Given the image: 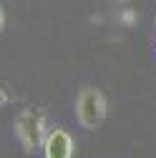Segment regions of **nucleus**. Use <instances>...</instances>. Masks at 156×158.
I'll return each instance as SVG.
<instances>
[{"instance_id": "1", "label": "nucleus", "mask_w": 156, "mask_h": 158, "mask_svg": "<svg viewBox=\"0 0 156 158\" xmlns=\"http://www.w3.org/2000/svg\"><path fill=\"white\" fill-rule=\"evenodd\" d=\"M15 135L25 151H38L46 143V113L38 108H25L15 118Z\"/></svg>"}, {"instance_id": "2", "label": "nucleus", "mask_w": 156, "mask_h": 158, "mask_svg": "<svg viewBox=\"0 0 156 158\" xmlns=\"http://www.w3.org/2000/svg\"><path fill=\"white\" fill-rule=\"evenodd\" d=\"M76 113H78V123L83 128H98L108 113V103L103 93L98 88H83L76 101Z\"/></svg>"}, {"instance_id": "3", "label": "nucleus", "mask_w": 156, "mask_h": 158, "mask_svg": "<svg viewBox=\"0 0 156 158\" xmlns=\"http://www.w3.org/2000/svg\"><path fill=\"white\" fill-rule=\"evenodd\" d=\"M46 158H71L73 153V138L68 135V131L63 128H55L46 135V143H43Z\"/></svg>"}, {"instance_id": "4", "label": "nucleus", "mask_w": 156, "mask_h": 158, "mask_svg": "<svg viewBox=\"0 0 156 158\" xmlns=\"http://www.w3.org/2000/svg\"><path fill=\"white\" fill-rule=\"evenodd\" d=\"M13 101V95H10V90L5 88V85H0V108H3V106H8Z\"/></svg>"}, {"instance_id": "5", "label": "nucleus", "mask_w": 156, "mask_h": 158, "mask_svg": "<svg viewBox=\"0 0 156 158\" xmlns=\"http://www.w3.org/2000/svg\"><path fill=\"white\" fill-rule=\"evenodd\" d=\"M121 20H124L126 25H131V23L136 20V13H133V10H124V15H121Z\"/></svg>"}, {"instance_id": "6", "label": "nucleus", "mask_w": 156, "mask_h": 158, "mask_svg": "<svg viewBox=\"0 0 156 158\" xmlns=\"http://www.w3.org/2000/svg\"><path fill=\"white\" fill-rule=\"evenodd\" d=\"M3 28H5V10L0 5V33H3Z\"/></svg>"}]
</instances>
